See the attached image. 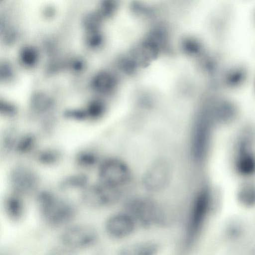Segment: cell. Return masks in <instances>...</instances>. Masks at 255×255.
<instances>
[{
	"instance_id": "9a60e30c",
	"label": "cell",
	"mask_w": 255,
	"mask_h": 255,
	"mask_svg": "<svg viewBox=\"0 0 255 255\" xmlns=\"http://www.w3.org/2000/svg\"><path fill=\"white\" fill-rule=\"evenodd\" d=\"M239 202L246 207L255 206V185L252 183H245L239 188L238 193Z\"/></svg>"
},
{
	"instance_id": "7a4b0ae2",
	"label": "cell",
	"mask_w": 255,
	"mask_h": 255,
	"mask_svg": "<svg viewBox=\"0 0 255 255\" xmlns=\"http://www.w3.org/2000/svg\"><path fill=\"white\" fill-rule=\"evenodd\" d=\"M215 197L212 189L202 186L197 192L192 203L186 230L187 244L194 243L202 231L213 211Z\"/></svg>"
},
{
	"instance_id": "8992f818",
	"label": "cell",
	"mask_w": 255,
	"mask_h": 255,
	"mask_svg": "<svg viewBox=\"0 0 255 255\" xmlns=\"http://www.w3.org/2000/svg\"><path fill=\"white\" fill-rule=\"evenodd\" d=\"M98 177L102 183L122 189L131 179V171L125 161L117 158H109L100 165Z\"/></svg>"
},
{
	"instance_id": "52a82bcc",
	"label": "cell",
	"mask_w": 255,
	"mask_h": 255,
	"mask_svg": "<svg viewBox=\"0 0 255 255\" xmlns=\"http://www.w3.org/2000/svg\"><path fill=\"white\" fill-rule=\"evenodd\" d=\"M98 234L91 226L78 224L68 226L62 233L60 241L63 246L70 249H81L93 246Z\"/></svg>"
},
{
	"instance_id": "30bf717a",
	"label": "cell",
	"mask_w": 255,
	"mask_h": 255,
	"mask_svg": "<svg viewBox=\"0 0 255 255\" xmlns=\"http://www.w3.org/2000/svg\"><path fill=\"white\" fill-rule=\"evenodd\" d=\"M137 224L127 211L114 214L106 221L105 229L109 236L115 239L126 238L133 234Z\"/></svg>"
},
{
	"instance_id": "8fae6325",
	"label": "cell",
	"mask_w": 255,
	"mask_h": 255,
	"mask_svg": "<svg viewBox=\"0 0 255 255\" xmlns=\"http://www.w3.org/2000/svg\"><path fill=\"white\" fill-rule=\"evenodd\" d=\"M233 167L236 173L243 177L255 175V152L246 143L238 147L233 158Z\"/></svg>"
},
{
	"instance_id": "6da1fadb",
	"label": "cell",
	"mask_w": 255,
	"mask_h": 255,
	"mask_svg": "<svg viewBox=\"0 0 255 255\" xmlns=\"http://www.w3.org/2000/svg\"><path fill=\"white\" fill-rule=\"evenodd\" d=\"M36 201L42 218L50 226H66L76 216V210L73 204L60 199L50 191L40 192L37 194Z\"/></svg>"
},
{
	"instance_id": "277c9868",
	"label": "cell",
	"mask_w": 255,
	"mask_h": 255,
	"mask_svg": "<svg viewBox=\"0 0 255 255\" xmlns=\"http://www.w3.org/2000/svg\"><path fill=\"white\" fill-rule=\"evenodd\" d=\"M127 212L134 219L137 224L149 228L163 222V214L157 203L144 197L130 199L126 204Z\"/></svg>"
},
{
	"instance_id": "7c38bea8",
	"label": "cell",
	"mask_w": 255,
	"mask_h": 255,
	"mask_svg": "<svg viewBox=\"0 0 255 255\" xmlns=\"http://www.w3.org/2000/svg\"><path fill=\"white\" fill-rule=\"evenodd\" d=\"M158 245L152 241H141L125 245L120 250L122 255H153L159 251Z\"/></svg>"
},
{
	"instance_id": "5bb4252c",
	"label": "cell",
	"mask_w": 255,
	"mask_h": 255,
	"mask_svg": "<svg viewBox=\"0 0 255 255\" xmlns=\"http://www.w3.org/2000/svg\"><path fill=\"white\" fill-rule=\"evenodd\" d=\"M88 176L82 173L69 175L63 178L60 182L59 187L61 190H83L89 184Z\"/></svg>"
},
{
	"instance_id": "5b68a950",
	"label": "cell",
	"mask_w": 255,
	"mask_h": 255,
	"mask_svg": "<svg viewBox=\"0 0 255 255\" xmlns=\"http://www.w3.org/2000/svg\"><path fill=\"white\" fill-rule=\"evenodd\" d=\"M121 189L98 183L88 185L82 190L80 201L85 206L92 208H101L111 206L120 200Z\"/></svg>"
},
{
	"instance_id": "ac0fdd59",
	"label": "cell",
	"mask_w": 255,
	"mask_h": 255,
	"mask_svg": "<svg viewBox=\"0 0 255 255\" xmlns=\"http://www.w3.org/2000/svg\"><path fill=\"white\" fill-rule=\"evenodd\" d=\"M252 20L253 23L255 27V7L252 11Z\"/></svg>"
},
{
	"instance_id": "ba28073f",
	"label": "cell",
	"mask_w": 255,
	"mask_h": 255,
	"mask_svg": "<svg viewBox=\"0 0 255 255\" xmlns=\"http://www.w3.org/2000/svg\"><path fill=\"white\" fill-rule=\"evenodd\" d=\"M8 179L12 192L20 196L35 191L39 182L36 172L25 165L13 167L9 173Z\"/></svg>"
},
{
	"instance_id": "3957f363",
	"label": "cell",
	"mask_w": 255,
	"mask_h": 255,
	"mask_svg": "<svg viewBox=\"0 0 255 255\" xmlns=\"http://www.w3.org/2000/svg\"><path fill=\"white\" fill-rule=\"evenodd\" d=\"M235 19V9L229 1H224L213 10L209 20V31L217 41L227 40L232 32Z\"/></svg>"
},
{
	"instance_id": "4fadbf2b",
	"label": "cell",
	"mask_w": 255,
	"mask_h": 255,
	"mask_svg": "<svg viewBox=\"0 0 255 255\" xmlns=\"http://www.w3.org/2000/svg\"><path fill=\"white\" fill-rule=\"evenodd\" d=\"M21 196L12 192L4 201V208L8 217L13 221L20 219L24 213V204Z\"/></svg>"
},
{
	"instance_id": "2e32d148",
	"label": "cell",
	"mask_w": 255,
	"mask_h": 255,
	"mask_svg": "<svg viewBox=\"0 0 255 255\" xmlns=\"http://www.w3.org/2000/svg\"><path fill=\"white\" fill-rule=\"evenodd\" d=\"M97 156L93 152H83L79 153L76 157L77 165L83 168L94 166L98 162Z\"/></svg>"
},
{
	"instance_id": "e0dca14e",
	"label": "cell",
	"mask_w": 255,
	"mask_h": 255,
	"mask_svg": "<svg viewBox=\"0 0 255 255\" xmlns=\"http://www.w3.org/2000/svg\"><path fill=\"white\" fill-rule=\"evenodd\" d=\"M39 163L44 165H52L57 163L60 159V154L53 150H47L40 152L37 156Z\"/></svg>"
},
{
	"instance_id": "9c48e42d",
	"label": "cell",
	"mask_w": 255,
	"mask_h": 255,
	"mask_svg": "<svg viewBox=\"0 0 255 255\" xmlns=\"http://www.w3.org/2000/svg\"><path fill=\"white\" fill-rule=\"evenodd\" d=\"M172 176V167L165 159L154 162L146 170L143 177L144 188L151 192H158L164 189Z\"/></svg>"
}]
</instances>
